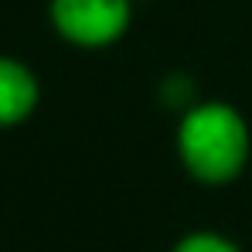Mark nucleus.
I'll use <instances>...</instances> for the list:
<instances>
[{
	"mask_svg": "<svg viewBox=\"0 0 252 252\" xmlns=\"http://www.w3.org/2000/svg\"><path fill=\"white\" fill-rule=\"evenodd\" d=\"M170 252H242V246L218 228H191L170 246Z\"/></svg>",
	"mask_w": 252,
	"mask_h": 252,
	"instance_id": "nucleus-4",
	"label": "nucleus"
},
{
	"mask_svg": "<svg viewBox=\"0 0 252 252\" xmlns=\"http://www.w3.org/2000/svg\"><path fill=\"white\" fill-rule=\"evenodd\" d=\"M174 150L191 181L225 188L249 167L252 126L246 113L225 99H194L177 116Z\"/></svg>",
	"mask_w": 252,
	"mask_h": 252,
	"instance_id": "nucleus-1",
	"label": "nucleus"
},
{
	"mask_svg": "<svg viewBox=\"0 0 252 252\" xmlns=\"http://www.w3.org/2000/svg\"><path fill=\"white\" fill-rule=\"evenodd\" d=\"M41 106V79L17 55L0 51V129L28 123Z\"/></svg>",
	"mask_w": 252,
	"mask_h": 252,
	"instance_id": "nucleus-3",
	"label": "nucleus"
},
{
	"mask_svg": "<svg viewBox=\"0 0 252 252\" xmlns=\"http://www.w3.org/2000/svg\"><path fill=\"white\" fill-rule=\"evenodd\" d=\"M133 0H48L51 31L82 51L120 44L133 28Z\"/></svg>",
	"mask_w": 252,
	"mask_h": 252,
	"instance_id": "nucleus-2",
	"label": "nucleus"
}]
</instances>
